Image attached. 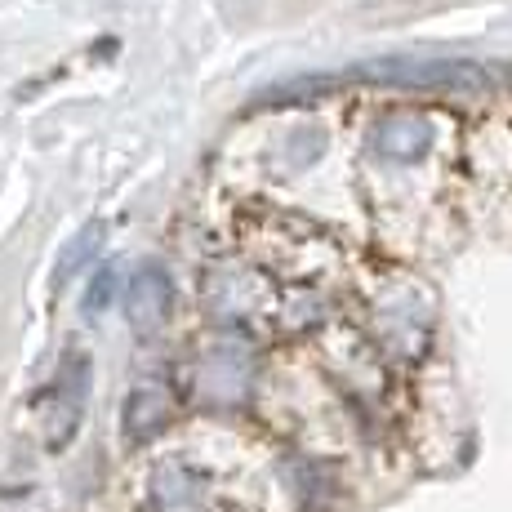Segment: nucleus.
I'll use <instances>...</instances> for the list:
<instances>
[{
	"instance_id": "obj_1",
	"label": "nucleus",
	"mask_w": 512,
	"mask_h": 512,
	"mask_svg": "<svg viewBox=\"0 0 512 512\" xmlns=\"http://www.w3.org/2000/svg\"><path fill=\"white\" fill-rule=\"evenodd\" d=\"M361 81L397 85V90H428V94H481L490 90V72L464 58H432V63H415V58H388V63H366Z\"/></svg>"
},
{
	"instance_id": "obj_2",
	"label": "nucleus",
	"mask_w": 512,
	"mask_h": 512,
	"mask_svg": "<svg viewBox=\"0 0 512 512\" xmlns=\"http://www.w3.org/2000/svg\"><path fill=\"white\" fill-rule=\"evenodd\" d=\"M374 147L388 161H419L432 147V125L415 112H392L374 125Z\"/></svg>"
},
{
	"instance_id": "obj_3",
	"label": "nucleus",
	"mask_w": 512,
	"mask_h": 512,
	"mask_svg": "<svg viewBox=\"0 0 512 512\" xmlns=\"http://www.w3.org/2000/svg\"><path fill=\"white\" fill-rule=\"evenodd\" d=\"M170 277H165L161 268H139L130 277V285H125V317L134 321V326H156V321L170 312Z\"/></svg>"
},
{
	"instance_id": "obj_6",
	"label": "nucleus",
	"mask_w": 512,
	"mask_h": 512,
	"mask_svg": "<svg viewBox=\"0 0 512 512\" xmlns=\"http://www.w3.org/2000/svg\"><path fill=\"white\" fill-rule=\"evenodd\" d=\"M112 290H116V272H112V268H103V272L94 277L90 294H85V308H90V312H103L107 303H112Z\"/></svg>"
},
{
	"instance_id": "obj_4",
	"label": "nucleus",
	"mask_w": 512,
	"mask_h": 512,
	"mask_svg": "<svg viewBox=\"0 0 512 512\" xmlns=\"http://www.w3.org/2000/svg\"><path fill=\"white\" fill-rule=\"evenodd\" d=\"M98 236H103V228H98V223H85V228L72 236V245H67V250H63V259H58V268H54L58 285H63V281H72L76 272H81L85 263L94 259V250H98Z\"/></svg>"
},
{
	"instance_id": "obj_5",
	"label": "nucleus",
	"mask_w": 512,
	"mask_h": 512,
	"mask_svg": "<svg viewBox=\"0 0 512 512\" xmlns=\"http://www.w3.org/2000/svg\"><path fill=\"white\" fill-rule=\"evenodd\" d=\"M161 419H165V401H161V397H152L147 388L134 392L130 406H125V428H130L134 437H147V432H152Z\"/></svg>"
}]
</instances>
